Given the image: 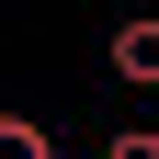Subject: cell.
<instances>
[{"label":"cell","instance_id":"3957f363","mask_svg":"<svg viewBox=\"0 0 159 159\" xmlns=\"http://www.w3.org/2000/svg\"><path fill=\"white\" fill-rule=\"evenodd\" d=\"M102 159H159V125H125V136H102Z\"/></svg>","mask_w":159,"mask_h":159},{"label":"cell","instance_id":"7a4b0ae2","mask_svg":"<svg viewBox=\"0 0 159 159\" xmlns=\"http://www.w3.org/2000/svg\"><path fill=\"white\" fill-rule=\"evenodd\" d=\"M0 159H57V136L34 125V114H0Z\"/></svg>","mask_w":159,"mask_h":159},{"label":"cell","instance_id":"6da1fadb","mask_svg":"<svg viewBox=\"0 0 159 159\" xmlns=\"http://www.w3.org/2000/svg\"><path fill=\"white\" fill-rule=\"evenodd\" d=\"M102 57H114V80L159 91V23H148V11H136V23H114V34H102Z\"/></svg>","mask_w":159,"mask_h":159}]
</instances>
